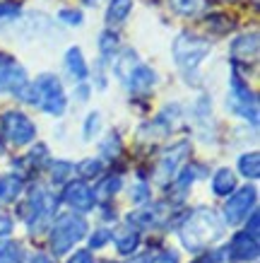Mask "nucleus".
I'll return each instance as SVG.
<instances>
[{
	"label": "nucleus",
	"mask_w": 260,
	"mask_h": 263,
	"mask_svg": "<svg viewBox=\"0 0 260 263\" xmlns=\"http://www.w3.org/2000/svg\"><path fill=\"white\" fill-rule=\"evenodd\" d=\"M224 237V222L212 208L200 205L178 227V239H181L183 249L188 251H203V249L212 247Z\"/></svg>",
	"instance_id": "1"
},
{
	"label": "nucleus",
	"mask_w": 260,
	"mask_h": 263,
	"mask_svg": "<svg viewBox=\"0 0 260 263\" xmlns=\"http://www.w3.org/2000/svg\"><path fill=\"white\" fill-rule=\"evenodd\" d=\"M212 51V41L197 32H178L171 44V58L176 68L190 78L200 70V65L205 63V58Z\"/></svg>",
	"instance_id": "2"
},
{
	"label": "nucleus",
	"mask_w": 260,
	"mask_h": 263,
	"mask_svg": "<svg viewBox=\"0 0 260 263\" xmlns=\"http://www.w3.org/2000/svg\"><path fill=\"white\" fill-rule=\"evenodd\" d=\"M58 200L44 189V186H34L29 196L17 205V215L22 220L32 234H41L46 230V224L51 222V217L55 215Z\"/></svg>",
	"instance_id": "3"
},
{
	"label": "nucleus",
	"mask_w": 260,
	"mask_h": 263,
	"mask_svg": "<svg viewBox=\"0 0 260 263\" xmlns=\"http://www.w3.org/2000/svg\"><path fill=\"white\" fill-rule=\"evenodd\" d=\"M87 220L82 215L75 213H65L53 222L51 232H48V244L53 256H65L77 241H82L87 237Z\"/></svg>",
	"instance_id": "4"
},
{
	"label": "nucleus",
	"mask_w": 260,
	"mask_h": 263,
	"mask_svg": "<svg viewBox=\"0 0 260 263\" xmlns=\"http://www.w3.org/2000/svg\"><path fill=\"white\" fill-rule=\"evenodd\" d=\"M227 106L244 121H251V126H258V97L248 87V82L241 78L236 68L231 70V78H229Z\"/></svg>",
	"instance_id": "5"
},
{
	"label": "nucleus",
	"mask_w": 260,
	"mask_h": 263,
	"mask_svg": "<svg viewBox=\"0 0 260 263\" xmlns=\"http://www.w3.org/2000/svg\"><path fill=\"white\" fill-rule=\"evenodd\" d=\"M32 85L36 92V106L41 111L51 114V116H63L68 109V97H65L61 78L53 72H41Z\"/></svg>",
	"instance_id": "6"
},
{
	"label": "nucleus",
	"mask_w": 260,
	"mask_h": 263,
	"mask_svg": "<svg viewBox=\"0 0 260 263\" xmlns=\"http://www.w3.org/2000/svg\"><path fill=\"white\" fill-rule=\"evenodd\" d=\"M0 133H3V138L10 145H17V147H24V145L36 140V126H34V121L27 114L17 111V109L5 111L0 116Z\"/></svg>",
	"instance_id": "7"
},
{
	"label": "nucleus",
	"mask_w": 260,
	"mask_h": 263,
	"mask_svg": "<svg viewBox=\"0 0 260 263\" xmlns=\"http://www.w3.org/2000/svg\"><path fill=\"white\" fill-rule=\"evenodd\" d=\"M27 85H29V78H27L24 65L12 53L0 51V95L12 92L17 97Z\"/></svg>",
	"instance_id": "8"
},
{
	"label": "nucleus",
	"mask_w": 260,
	"mask_h": 263,
	"mask_svg": "<svg viewBox=\"0 0 260 263\" xmlns=\"http://www.w3.org/2000/svg\"><path fill=\"white\" fill-rule=\"evenodd\" d=\"M255 200H258V191L255 186H244L229 196L227 205H224V222L227 224H241L246 217L255 210Z\"/></svg>",
	"instance_id": "9"
},
{
	"label": "nucleus",
	"mask_w": 260,
	"mask_h": 263,
	"mask_svg": "<svg viewBox=\"0 0 260 263\" xmlns=\"http://www.w3.org/2000/svg\"><path fill=\"white\" fill-rule=\"evenodd\" d=\"M190 155V143L188 140H178V143H173L171 147H166L164 155L159 157V164H157V172H154V179L157 183H169L173 176L178 174V169L186 160H188Z\"/></svg>",
	"instance_id": "10"
},
{
	"label": "nucleus",
	"mask_w": 260,
	"mask_h": 263,
	"mask_svg": "<svg viewBox=\"0 0 260 263\" xmlns=\"http://www.w3.org/2000/svg\"><path fill=\"white\" fill-rule=\"evenodd\" d=\"M63 203L70 205L72 210H77V213H87V210L94 208L96 200L92 189L85 181H68L63 189Z\"/></svg>",
	"instance_id": "11"
},
{
	"label": "nucleus",
	"mask_w": 260,
	"mask_h": 263,
	"mask_svg": "<svg viewBox=\"0 0 260 263\" xmlns=\"http://www.w3.org/2000/svg\"><path fill=\"white\" fill-rule=\"evenodd\" d=\"M227 254L238 263H253L260 254L258 239L251 237V234H246V232H236V234L231 237V241H229Z\"/></svg>",
	"instance_id": "12"
},
{
	"label": "nucleus",
	"mask_w": 260,
	"mask_h": 263,
	"mask_svg": "<svg viewBox=\"0 0 260 263\" xmlns=\"http://www.w3.org/2000/svg\"><path fill=\"white\" fill-rule=\"evenodd\" d=\"M258 32H246V34H238L236 39L231 41L229 46V53H231V61L234 65L238 63H255L258 58Z\"/></svg>",
	"instance_id": "13"
},
{
	"label": "nucleus",
	"mask_w": 260,
	"mask_h": 263,
	"mask_svg": "<svg viewBox=\"0 0 260 263\" xmlns=\"http://www.w3.org/2000/svg\"><path fill=\"white\" fill-rule=\"evenodd\" d=\"M111 58H113V61H111V72L116 75V80L126 85L128 78H130V72L140 65V56H137V51L130 48V46H126V48H118Z\"/></svg>",
	"instance_id": "14"
},
{
	"label": "nucleus",
	"mask_w": 260,
	"mask_h": 263,
	"mask_svg": "<svg viewBox=\"0 0 260 263\" xmlns=\"http://www.w3.org/2000/svg\"><path fill=\"white\" fill-rule=\"evenodd\" d=\"M154 85H157V70L147 63L137 65L126 82V87L130 89V92H135V95H145V92H150Z\"/></svg>",
	"instance_id": "15"
},
{
	"label": "nucleus",
	"mask_w": 260,
	"mask_h": 263,
	"mask_svg": "<svg viewBox=\"0 0 260 263\" xmlns=\"http://www.w3.org/2000/svg\"><path fill=\"white\" fill-rule=\"evenodd\" d=\"M63 65H65V72L75 80V85H77V82H87V78H89V65H87L79 46H70L65 51Z\"/></svg>",
	"instance_id": "16"
},
{
	"label": "nucleus",
	"mask_w": 260,
	"mask_h": 263,
	"mask_svg": "<svg viewBox=\"0 0 260 263\" xmlns=\"http://www.w3.org/2000/svg\"><path fill=\"white\" fill-rule=\"evenodd\" d=\"M111 239L116 244V251L121 256H130L140 247V232L135 230L133 224H123L116 232H111Z\"/></svg>",
	"instance_id": "17"
},
{
	"label": "nucleus",
	"mask_w": 260,
	"mask_h": 263,
	"mask_svg": "<svg viewBox=\"0 0 260 263\" xmlns=\"http://www.w3.org/2000/svg\"><path fill=\"white\" fill-rule=\"evenodd\" d=\"M133 12V0H109L106 5V29H116V27H123L128 22V17Z\"/></svg>",
	"instance_id": "18"
},
{
	"label": "nucleus",
	"mask_w": 260,
	"mask_h": 263,
	"mask_svg": "<svg viewBox=\"0 0 260 263\" xmlns=\"http://www.w3.org/2000/svg\"><path fill=\"white\" fill-rule=\"evenodd\" d=\"M234 191H236V174L229 167H219L212 176V193L219 198H229Z\"/></svg>",
	"instance_id": "19"
},
{
	"label": "nucleus",
	"mask_w": 260,
	"mask_h": 263,
	"mask_svg": "<svg viewBox=\"0 0 260 263\" xmlns=\"http://www.w3.org/2000/svg\"><path fill=\"white\" fill-rule=\"evenodd\" d=\"M166 5H169L173 15L186 17V20H195L207 8V0H166Z\"/></svg>",
	"instance_id": "20"
},
{
	"label": "nucleus",
	"mask_w": 260,
	"mask_h": 263,
	"mask_svg": "<svg viewBox=\"0 0 260 263\" xmlns=\"http://www.w3.org/2000/svg\"><path fill=\"white\" fill-rule=\"evenodd\" d=\"M123 189V179H121L118 174H111V176H104L102 181L96 183V189L92 193H94V200H111L116 193Z\"/></svg>",
	"instance_id": "21"
},
{
	"label": "nucleus",
	"mask_w": 260,
	"mask_h": 263,
	"mask_svg": "<svg viewBox=\"0 0 260 263\" xmlns=\"http://www.w3.org/2000/svg\"><path fill=\"white\" fill-rule=\"evenodd\" d=\"M238 172L248 181H258L260 179V157L258 152H244L238 157Z\"/></svg>",
	"instance_id": "22"
},
{
	"label": "nucleus",
	"mask_w": 260,
	"mask_h": 263,
	"mask_svg": "<svg viewBox=\"0 0 260 263\" xmlns=\"http://www.w3.org/2000/svg\"><path fill=\"white\" fill-rule=\"evenodd\" d=\"M22 193V179L19 176H3L0 179V203H12Z\"/></svg>",
	"instance_id": "23"
},
{
	"label": "nucleus",
	"mask_w": 260,
	"mask_h": 263,
	"mask_svg": "<svg viewBox=\"0 0 260 263\" xmlns=\"http://www.w3.org/2000/svg\"><path fill=\"white\" fill-rule=\"evenodd\" d=\"M96 46H99V53L102 58H111L116 51H118V34L113 32V29H104L99 34V41H96Z\"/></svg>",
	"instance_id": "24"
},
{
	"label": "nucleus",
	"mask_w": 260,
	"mask_h": 263,
	"mask_svg": "<svg viewBox=\"0 0 260 263\" xmlns=\"http://www.w3.org/2000/svg\"><path fill=\"white\" fill-rule=\"evenodd\" d=\"M121 150H123L121 136H118V133H113V130H111L109 136H106L102 143H99V152H102V157H106V160H113V157H118Z\"/></svg>",
	"instance_id": "25"
},
{
	"label": "nucleus",
	"mask_w": 260,
	"mask_h": 263,
	"mask_svg": "<svg viewBox=\"0 0 260 263\" xmlns=\"http://www.w3.org/2000/svg\"><path fill=\"white\" fill-rule=\"evenodd\" d=\"M75 172H77L82 179H96V176H102L104 172V162L99 160V157H87V160H82L75 167Z\"/></svg>",
	"instance_id": "26"
},
{
	"label": "nucleus",
	"mask_w": 260,
	"mask_h": 263,
	"mask_svg": "<svg viewBox=\"0 0 260 263\" xmlns=\"http://www.w3.org/2000/svg\"><path fill=\"white\" fill-rule=\"evenodd\" d=\"M205 22H207V29H210V32H217V34H227L229 29L234 27V20H231L229 15H222V12L207 15Z\"/></svg>",
	"instance_id": "27"
},
{
	"label": "nucleus",
	"mask_w": 260,
	"mask_h": 263,
	"mask_svg": "<svg viewBox=\"0 0 260 263\" xmlns=\"http://www.w3.org/2000/svg\"><path fill=\"white\" fill-rule=\"evenodd\" d=\"M72 172H75V167L65 160H55L53 164H51V179H53V183H65L70 179Z\"/></svg>",
	"instance_id": "28"
},
{
	"label": "nucleus",
	"mask_w": 260,
	"mask_h": 263,
	"mask_svg": "<svg viewBox=\"0 0 260 263\" xmlns=\"http://www.w3.org/2000/svg\"><path fill=\"white\" fill-rule=\"evenodd\" d=\"M58 22L68 24V27H82L85 15H82V10H77V8H61L58 10Z\"/></svg>",
	"instance_id": "29"
},
{
	"label": "nucleus",
	"mask_w": 260,
	"mask_h": 263,
	"mask_svg": "<svg viewBox=\"0 0 260 263\" xmlns=\"http://www.w3.org/2000/svg\"><path fill=\"white\" fill-rule=\"evenodd\" d=\"M99 130H102V114H99V111L87 114L85 126H82V136H85V140H92Z\"/></svg>",
	"instance_id": "30"
},
{
	"label": "nucleus",
	"mask_w": 260,
	"mask_h": 263,
	"mask_svg": "<svg viewBox=\"0 0 260 263\" xmlns=\"http://www.w3.org/2000/svg\"><path fill=\"white\" fill-rule=\"evenodd\" d=\"M130 200H133L135 205H145V203L150 200V186L145 181L133 183V189H130Z\"/></svg>",
	"instance_id": "31"
},
{
	"label": "nucleus",
	"mask_w": 260,
	"mask_h": 263,
	"mask_svg": "<svg viewBox=\"0 0 260 263\" xmlns=\"http://www.w3.org/2000/svg\"><path fill=\"white\" fill-rule=\"evenodd\" d=\"M17 256H19V249L12 241H0V263H17Z\"/></svg>",
	"instance_id": "32"
},
{
	"label": "nucleus",
	"mask_w": 260,
	"mask_h": 263,
	"mask_svg": "<svg viewBox=\"0 0 260 263\" xmlns=\"http://www.w3.org/2000/svg\"><path fill=\"white\" fill-rule=\"evenodd\" d=\"M19 12H22V5L15 3V0H3L0 3V22L3 20H15Z\"/></svg>",
	"instance_id": "33"
},
{
	"label": "nucleus",
	"mask_w": 260,
	"mask_h": 263,
	"mask_svg": "<svg viewBox=\"0 0 260 263\" xmlns=\"http://www.w3.org/2000/svg\"><path fill=\"white\" fill-rule=\"evenodd\" d=\"M109 239H111V232L109 230H96V232H92V237H89V247H92V249H102V247H106V244H109Z\"/></svg>",
	"instance_id": "34"
},
{
	"label": "nucleus",
	"mask_w": 260,
	"mask_h": 263,
	"mask_svg": "<svg viewBox=\"0 0 260 263\" xmlns=\"http://www.w3.org/2000/svg\"><path fill=\"white\" fill-rule=\"evenodd\" d=\"M15 230V222H12V217L5 213V210H0V241L8 239L10 234Z\"/></svg>",
	"instance_id": "35"
},
{
	"label": "nucleus",
	"mask_w": 260,
	"mask_h": 263,
	"mask_svg": "<svg viewBox=\"0 0 260 263\" xmlns=\"http://www.w3.org/2000/svg\"><path fill=\"white\" fill-rule=\"evenodd\" d=\"M258 227H260V217H258V210H253L251 213V220L246 222V234H251L258 239Z\"/></svg>",
	"instance_id": "36"
},
{
	"label": "nucleus",
	"mask_w": 260,
	"mask_h": 263,
	"mask_svg": "<svg viewBox=\"0 0 260 263\" xmlns=\"http://www.w3.org/2000/svg\"><path fill=\"white\" fill-rule=\"evenodd\" d=\"M68 263H94V258H92V254L89 251H75V254L70 256V261Z\"/></svg>",
	"instance_id": "37"
},
{
	"label": "nucleus",
	"mask_w": 260,
	"mask_h": 263,
	"mask_svg": "<svg viewBox=\"0 0 260 263\" xmlns=\"http://www.w3.org/2000/svg\"><path fill=\"white\" fill-rule=\"evenodd\" d=\"M75 97H77L79 102H87L89 99V85L87 82H77L75 85Z\"/></svg>",
	"instance_id": "38"
},
{
	"label": "nucleus",
	"mask_w": 260,
	"mask_h": 263,
	"mask_svg": "<svg viewBox=\"0 0 260 263\" xmlns=\"http://www.w3.org/2000/svg\"><path fill=\"white\" fill-rule=\"evenodd\" d=\"M154 263H178V256L173 254V251H166V254H162L159 258H154Z\"/></svg>",
	"instance_id": "39"
},
{
	"label": "nucleus",
	"mask_w": 260,
	"mask_h": 263,
	"mask_svg": "<svg viewBox=\"0 0 260 263\" xmlns=\"http://www.w3.org/2000/svg\"><path fill=\"white\" fill-rule=\"evenodd\" d=\"M29 263H55V261L48 258V256H44V254H34L32 258H29Z\"/></svg>",
	"instance_id": "40"
},
{
	"label": "nucleus",
	"mask_w": 260,
	"mask_h": 263,
	"mask_svg": "<svg viewBox=\"0 0 260 263\" xmlns=\"http://www.w3.org/2000/svg\"><path fill=\"white\" fill-rule=\"evenodd\" d=\"M193 263H217V258L212 254H203V256H197Z\"/></svg>",
	"instance_id": "41"
},
{
	"label": "nucleus",
	"mask_w": 260,
	"mask_h": 263,
	"mask_svg": "<svg viewBox=\"0 0 260 263\" xmlns=\"http://www.w3.org/2000/svg\"><path fill=\"white\" fill-rule=\"evenodd\" d=\"M224 3H229V0H224Z\"/></svg>",
	"instance_id": "42"
}]
</instances>
